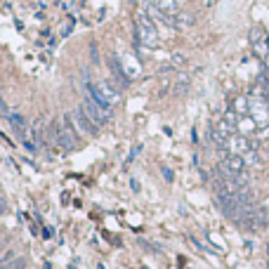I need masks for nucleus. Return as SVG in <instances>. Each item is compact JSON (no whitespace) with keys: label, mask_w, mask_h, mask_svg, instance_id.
<instances>
[{"label":"nucleus","mask_w":269,"mask_h":269,"mask_svg":"<svg viewBox=\"0 0 269 269\" xmlns=\"http://www.w3.org/2000/svg\"><path fill=\"white\" fill-rule=\"evenodd\" d=\"M55 142H57V146H62L64 151L76 149V144H78L76 125H73V121H71L69 113L62 118V125H57L55 128Z\"/></svg>","instance_id":"f257e3e1"},{"label":"nucleus","mask_w":269,"mask_h":269,"mask_svg":"<svg viewBox=\"0 0 269 269\" xmlns=\"http://www.w3.org/2000/svg\"><path fill=\"white\" fill-rule=\"evenodd\" d=\"M135 28H137V38L144 43L146 48H159V33H156V26H153V21L144 14H137V19H135Z\"/></svg>","instance_id":"f03ea898"},{"label":"nucleus","mask_w":269,"mask_h":269,"mask_svg":"<svg viewBox=\"0 0 269 269\" xmlns=\"http://www.w3.org/2000/svg\"><path fill=\"white\" fill-rule=\"evenodd\" d=\"M81 109H83V111H85V116H88L92 123L99 125V128H102V125L111 118V109H104L102 104H97L92 97H90V99H85Z\"/></svg>","instance_id":"7ed1b4c3"},{"label":"nucleus","mask_w":269,"mask_h":269,"mask_svg":"<svg viewBox=\"0 0 269 269\" xmlns=\"http://www.w3.org/2000/svg\"><path fill=\"white\" fill-rule=\"evenodd\" d=\"M73 118H76V123L81 125V130H83V132H90V135H97V132H99V125L92 123V121L85 116L83 109H78L76 113H73Z\"/></svg>","instance_id":"20e7f679"},{"label":"nucleus","mask_w":269,"mask_h":269,"mask_svg":"<svg viewBox=\"0 0 269 269\" xmlns=\"http://www.w3.org/2000/svg\"><path fill=\"white\" fill-rule=\"evenodd\" d=\"M151 5L156 7L161 14H166V17L177 12V3H175V0H151Z\"/></svg>","instance_id":"39448f33"},{"label":"nucleus","mask_w":269,"mask_h":269,"mask_svg":"<svg viewBox=\"0 0 269 269\" xmlns=\"http://www.w3.org/2000/svg\"><path fill=\"white\" fill-rule=\"evenodd\" d=\"M109 66L111 71H113V76L121 81V83H128V76H125L123 66H121V62H118V57H109Z\"/></svg>","instance_id":"423d86ee"},{"label":"nucleus","mask_w":269,"mask_h":269,"mask_svg":"<svg viewBox=\"0 0 269 269\" xmlns=\"http://www.w3.org/2000/svg\"><path fill=\"white\" fill-rule=\"evenodd\" d=\"M229 144L234 146V153H236V156H239V153H243V151H250V149H248V142H246L243 137H234V139H229Z\"/></svg>","instance_id":"0eeeda50"},{"label":"nucleus","mask_w":269,"mask_h":269,"mask_svg":"<svg viewBox=\"0 0 269 269\" xmlns=\"http://www.w3.org/2000/svg\"><path fill=\"white\" fill-rule=\"evenodd\" d=\"M161 173H163V177H166L168 182H173V173H170V168H163Z\"/></svg>","instance_id":"6e6552de"},{"label":"nucleus","mask_w":269,"mask_h":269,"mask_svg":"<svg viewBox=\"0 0 269 269\" xmlns=\"http://www.w3.org/2000/svg\"><path fill=\"white\" fill-rule=\"evenodd\" d=\"M10 269H26V262H24V260H17V262H14Z\"/></svg>","instance_id":"1a4fd4ad"},{"label":"nucleus","mask_w":269,"mask_h":269,"mask_svg":"<svg viewBox=\"0 0 269 269\" xmlns=\"http://www.w3.org/2000/svg\"><path fill=\"white\" fill-rule=\"evenodd\" d=\"M0 111H3V113H5V111H7V106H5V102H3V97H0Z\"/></svg>","instance_id":"9d476101"},{"label":"nucleus","mask_w":269,"mask_h":269,"mask_svg":"<svg viewBox=\"0 0 269 269\" xmlns=\"http://www.w3.org/2000/svg\"><path fill=\"white\" fill-rule=\"evenodd\" d=\"M3 213H5V201L0 199V215H3Z\"/></svg>","instance_id":"9b49d317"}]
</instances>
